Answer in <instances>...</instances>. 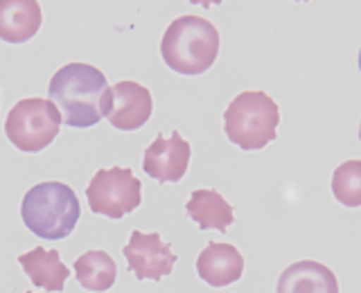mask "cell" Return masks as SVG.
I'll return each mask as SVG.
<instances>
[{
    "label": "cell",
    "instance_id": "52a82bcc",
    "mask_svg": "<svg viewBox=\"0 0 361 293\" xmlns=\"http://www.w3.org/2000/svg\"><path fill=\"white\" fill-rule=\"evenodd\" d=\"M154 101L149 88L138 82H118L102 97V116L120 131H135L152 118Z\"/></svg>",
    "mask_w": 361,
    "mask_h": 293
},
{
    "label": "cell",
    "instance_id": "30bf717a",
    "mask_svg": "<svg viewBox=\"0 0 361 293\" xmlns=\"http://www.w3.org/2000/svg\"><path fill=\"white\" fill-rule=\"evenodd\" d=\"M197 273L210 287H228L244 273V257L231 244L210 242L197 257Z\"/></svg>",
    "mask_w": 361,
    "mask_h": 293
},
{
    "label": "cell",
    "instance_id": "6da1fadb",
    "mask_svg": "<svg viewBox=\"0 0 361 293\" xmlns=\"http://www.w3.org/2000/svg\"><path fill=\"white\" fill-rule=\"evenodd\" d=\"M106 88V77L95 66L68 63L50 79L48 95L52 104L59 108L63 124L71 129H88L104 118L102 97Z\"/></svg>",
    "mask_w": 361,
    "mask_h": 293
},
{
    "label": "cell",
    "instance_id": "3957f363",
    "mask_svg": "<svg viewBox=\"0 0 361 293\" xmlns=\"http://www.w3.org/2000/svg\"><path fill=\"white\" fill-rule=\"evenodd\" d=\"M79 199L59 180H45V183L34 185L27 189L20 203V217L27 230L34 232L41 239H63L68 237L79 221Z\"/></svg>",
    "mask_w": 361,
    "mask_h": 293
},
{
    "label": "cell",
    "instance_id": "4fadbf2b",
    "mask_svg": "<svg viewBox=\"0 0 361 293\" xmlns=\"http://www.w3.org/2000/svg\"><path fill=\"white\" fill-rule=\"evenodd\" d=\"M188 217L199 225V230H219L226 232L235 221V210L217 189L201 187L192 192L185 203Z\"/></svg>",
    "mask_w": 361,
    "mask_h": 293
},
{
    "label": "cell",
    "instance_id": "277c9868",
    "mask_svg": "<svg viewBox=\"0 0 361 293\" xmlns=\"http://www.w3.org/2000/svg\"><path fill=\"white\" fill-rule=\"evenodd\" d=\"M280 108L264 90H244L224 113V131L244 151H259L276 140Z\"/></svg>",
    "mask_w": 361,
    "mask_h": 293
},
{
    "label": "cell",
    "instance_id": "7c38bea8",
    "mask_svg": "<svg viewBox=\"0 0 361 293\" xmlns=\"http://www.w3.org/2000/svg\"><path fill=\"white\" fill-rule=\"evenodd\" d=\"M41 5L37 0H0V39L25 43L41 27Z\"/></svg>",
    "mask_w": 361,
    "mask_h": 293
},
{
    "label": "cell",
    "instance_id": "5bb4252c",
    "mask_svg": "<svg viewBox=\"0 0 361 293\" xmlns=\"http://www.w3.org/2000/svg\"><path fill=\"white\" fill-rule=\"evenodd\" d=\"M18 264L25 270V275L45 291H63L66 280L71 278V268L61 262V255L56 251H45L37 246L30 253L18 257Z\"/></svg>",
    "mask_w": 361,
    "mask_h": 293
},
{
    "label": "cell",
    "instance_id": "ba28073f",
    "mask_svg": "<svg viewBox=\"0 0 361 293\" xmlns=\"http://www.w3.org/2000/svg\"><path fill=\"white\" fill-rule=\"evenodd\" d=\"M127 257V266L138 280H163L172 275L176 255L172 253L167 242L158 232H140L133 230L131 239L122 248Z\"/></svg>",
    "mask_w": 361,
    "mask_h": 293
},
{
    "label": "cell",
    "instance_id": "9a60e30c",
    "mask_svg": "<svg viewBox=\"0 0 361 293\" xmlns=\"http://www.w3.org/2000/svg\"><path fill=\"white\" fill-rule=\"evenodd\" d=\"M75 278L86 291L102 293L116 285L118 264L104 251H88L75 259Z\"/></svg>",
    "mask_w": 361,
    "mask_h": 293
},
{
    "label": "cell",
    "instance_id": "e0dca14e",
    "mask_svg": "<svg viewBox=\"0 0 361 293\" xmlns=\"http://www.w3.org/2000/svg\"><path fill=\"white\" fill-rule=\"evenodd\" d=\"M27 293H30V291H27Z\"/></svg>",
    "mask_w": 361,
    "mask_h": 293
},
{
    "label": "cell",
    "instance_id": "2e32d148",
    "mask_svg": "<svg viewBox=\"0 0 361 293\" xmlns=\"http://www.w3.org/2000/svg\"><path fill=\"white\" fill-rule=\"evenodd\" d=\"M332 192L338 203L348 208L361 206V161H345L332 176Z\"/></svg>",
    "mask_w": 361,
    "mask_h": 293
},
{
    "label": "cell",
    "instance_id": "9c48e42d",
    "mask_svg": "<svg viewBox=\"0 0 361 293\" xmlns=\"http://www.w3.org/2000/svg\"><path fill=\"white\" fill-rule=\"evenodd\" d=\"M190 142L180 138L178 131H172L169 138H158L147 146L142 156V169L145 174L158 180V183H178L185 176L190 165Z\"/></svg>",
    "mask_w": 361,
    "mask_h": 293
},
{
    "label": "cell",
    "instance_id": "8fae6325",
    "mask_svg": "<svg viewBox=\"0 0 361 293\" xmlns=\"http://www.w3.org/2000/svg\"><path fill=\"white\" fill-rule=\"evenodd\" d=\"M278 293H338V280L321 262L302 259L287 266L278 278Z\"/></svg>",
    "mask_w": 361,
    "mask_h": 293
},
{
    "label": "cell",
    "instance_id": "7a4b0ae2",
    "mask_svg": "<svg viewBox=\"0 0 361 293\" xmlns=\"http://www.w3.org/2000/svg\"><path fill=\"white\" fill-rule=\"evenodd\" d=\"M161 54L165 66L174 73L188 77L201 75L217 61L219 32L206 18L178 16L163 34Z\"/></svg>",
    "mask_w": 361,
    "mask_h": 293
},
{
    "label": "cell",
    "instance_id": "8992f818",
    "mask_svg": "<svg viewBox=\"0 0 361 293\" xmlns=\"http://www.w3.org/2000/svg\"><path fill=\"white\" fill-rule=\"evenodd\" d=\"M90 212L118 221L142 203V185L129 167H104L90 178L86 187Z\"/></svg>",
    "mask_w": 361,
    "mask_h": 293
},
{
    "label": "cell",
    "instance_id": "5b68a950",
    "mask_svg": "<svg viewBox=\"0 0 361 293\" xmlns=\"http://www.w3.org/2000/svg\"><path fill=\"white\" fill-rule=\"evenodd\" d=\"M59 124L61 113L50 99L27 97L11 106L5 120V133L18 151L37 154L54 142L59 135Z\"/></svg>",
    "mask_w": 361,
    "mask_h": 293
}]
</instances>
